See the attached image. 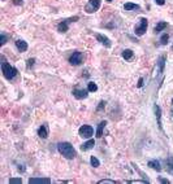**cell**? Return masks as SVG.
<instances>
[{
  "label": "cell",
  "mask_w": 173,
  "mask_h": 184,
  "mask_svg": "<svg viewBox=\"0 0 173 184\" xmlns=\"http://www.w3.org/2000/svg\"><path fill=\"white\" fill-rule=\"evenodd\" d=\"M57 151L61 153V154L65 157L67 160H73L76 157V149L73 148V145L68 141H63V143H59L57 144Z\"/></svg>",
  "instance_id": "cell-1"
},
{
  "label": "cell",
  "mask_w": 173,
  "mask_h": 184,
  "mask_svg": "<svg viewBox=\"0 0 173 184\" xmlns=\"http://www.w3.org/2000/svg\"><path fill=\"white\" fill-rule=\"evenodd\" d=\"M2 71H3V75L5 79L8 81H11V79H13V78L17 75V69L15 66H12L11 64H8V62H4L2 64Z\"/></svg>",
  "instance_id": "cell-2"
},
{
  "label": "cell",
  "mask_w": 173,
  "mask_h": 184,
  "mask_svg": "<svg viewBox=\"0 0 173 184\" xmlns=\"http://www.w3.org/2000/svg\"><path fill=\"white\" fill-rule=\"evenodd\" d=\"M147 26H149L147 18H141L139 24H138L135 26V29H134V34L138 35V36H142V35H145V33L147 31Z\"/></svg>",
  "instance_id": "cell-3"
},
{
  "label": "cell",
  "mask_w": 173,
  "mask_h": 184,
  "mask_svg": "<svg viewBox=\"0 0 173 184\" xmlns=\"http://www.w3.org/2000/svg\"><path fill=\"white\" fill-rule=\"evenodd\" d=\"M78 134H80V136H82V138L90 139V138L93 136V134H94V128H93L91 126H89V125H83V126L80 127Z\"/></svg>",
  "instance_id": "cell-4"
},
{
  "label": "cell",
  "mask_w": 173,
  "mask_h": 184,
  "mask_svg": "<svg viewBox=\"0 0 173 184\" xmlns=\"http://www.w3.org/2000/svg\"><path fill=\"white\" fill-rule=\"evenodd\" d=\"M100 4H102V0H89L87 5H86V8H85L86 13H94V12H96L99 8H100Z\"/></svg>",
  "instance_id": "cell-5"
},
{
  "label": "cell",
  "mask_w": 173,
  "mask_h": 184,
  "mask_svg": "<svg viewBox=\"0 0 173 184\" xmlns=\"http://www.w3.org/2000/svg\"><path fill=\"white\" fill-rule=\"evenodd\" d=\"M80 17L78 16H74V17H72V18H69V20H65V21H63V22H60L57 25V31L59 33H67L68 31V29H69V22H74V21H78Z\"/></svg>",
  "instance_id": "cell-6"
},
{
  "label": "cell",
  "mask_w": 173,
  "mask_h": 184,
  "mask_svg": "<svg viewBox=\"0 0 173 184\" xmlns=\"http://www.w3.org/2000/svg\"><path fill=\"white\" fill-rule=\"evenodd\" d=\"M82 60H83L82 52L76 51V52H73V55L69 57V62H70L72 65H74V66H78V65L82 64Z\"/></svg>",
  "instance_id": "cell-7"
},
{
  "label": "cell",
  "mask_w": 173,
  "mask_h": 184,
  "mask_svg": "<svg viewBox=\"0 0 173 184\" xmlns=\"http://www.w3.org/2000/svg\"><path fill=\"white\" fill-rule=\"evenodd\" d=\"M87 92L89 90H82V88H74L73 90V96H74L76 99H78V100H82V99H86L87 97Z\"/></svg>",
  "instance_id": "cell-8"
},
{
  "label": "cell",
  "mask_w": 173,
  "mask_h": 184,
  "mask_svg": "<svg viewBox=\"0 0 173 184\" xmlns=\"http://www.w3.org/2000/svg\"><path fill=\"white\" fill-rule=\"evenodd\" d=\"M94 145H95V140H94V139H89L87 141H85V143L81 145V151H82V152H87V151H90V149H93Z\"/></svg>",
  "instance_id": "cell-9"
},
{
  "label": "cell",
  "mask_w": 173,
  "mask_h": 184,
  "mask_svg": "<svg viewBox=\"0 0 173 184\" xmlns=\"http://www.w3.org/2000/svg\"><path fill=\"white\" fill-rule=\"evenodd\" d=\"M96 39H98V42H100L103 46L104 47H107V48H109L111 46H112V43H111V40L108 39L106 35H102V34H96Z\"/></svg>",
  "instance_id": "cell-10"
},
{
  "label": "cell",
  "mask_w": 173,
  "mask_h": 184,
  "mask_svg": "<svg viewBox=\"0 0 173 184\" xmlns=\"http://www.w3.org/2000/svg\"><path fill=\"white\" fill-rule=\"evenodd\" d=\"M154 112H155V116L158 118V125H159V128L163 130V126H162V109H160L159 105L155 104L154 105Z\"/></svg>",
  "instance_id": "cell-11"
},
{
  "label": "cell",
  "mask_w": 173,
  "mask_h": 184,
  "mask_svg": "<svg viewBox=\"0 0 173 184\" xmlns=\"http://www.w3.org/2000/svg\"><path fill=\"white\" fill-rule=\"evenodd\" d=\"M16 47L17 49L20 52H26L28 51V43L22 40V39H18V40H16Z\"/></svg>",
  "instance_id": "cell-12"
},
{
  "label": "cell",
  "mask_w": 173,
  "mask_h": 184,
  "mask_svg": "<svg viewBox=\"0 0 173 184\" xmlns=\"http://www.w3.org/2000/svg\"><path fill=\"white\" fill-rule=\"evenodd\" d=\"M38 135H39V138H42V139H47V138H48V130H47L46 125H42L39 127V130H38Z\"/></svg>",
  "instance_id": "cell-13"
},
{
  "label": "cell",
  "mask_w": 173,
  "mask_h": 184,
  "mask_svg": "<svg viewBox=\"0 0 173 184\" xmlns=\"http://www.w3.org/2000/svg\"><path fill=\"white\" fill-rule=\"evenodd\" d=\"M165 60H167L165 56H160V57H159V61H158V65H159V74H163V73H164V68H165Z\"/></svg>",
  "instance_id": "cell-14"
},
{
  "label": "cell",
  "mask_w": 173,
  "mask_h": 184,
  "mask_svg": "<svg viewBox=\"0 0 173 184\" xmlns=\"http://www.w3.org/2000/svg\"><path fill=\"white\" fill-rule=\"evenodd\" d=\"M29 183H46V184H50L51 179L50 178H30Z\"/></svg>",
  "instance_id": "cell-15"
},
{
  "label": "cell",
  "mask_w": 173,
  "mask_h": 184,
  "mask_svg": "<svg viewBox=\"0 0 173 184\" xmlns=\"http://www.w3.org/2000/svg\"><path fill=\"white\" fill-rule=\"evenodd\" d=\"M149 167L156 170V171H162V166H160V162L156 160H151L149 161Z\"/></svg>",
  "instance_id": "cell-16"
},
{
  "label": "cell",
  "mask_w": 173,
  "mask_h": 184,
  "mask_svg": "<svg viewBox=\"0 0 173 184\" xmlns=\"http://www.w3.org/2000/svg\"><path fill=\"white\" fill-rule=\"evenodd\" d=\"M106 125H107V122H106V121H103V122H100V123L98 125V130H96V138H102V136H103V130H104Z\"/></svg>",
  "instance_id": "cell-17"
},
{
  "label": "cell",
  "mask_w": 173,
  "mask_h": 184,
  "mask_svg": "<svg viewBox=\"0 0 173 184\" xmlns=\"http://www.w3.org/2000/svg\"><path fill=\"white\" fill-rule=\"evenodd\" d=\"M165 163H167V171L171 175H173V157H168Z\"/></svg>",
  "instance_id": "cell-18"
},
{
  "label": "cell",
  "mask_w": 173,
  "mask_h": 184,
  "mask_svg": "<svg viewBox=\"0 0 173 184\" xmlns=\"http://www.w3.org/2000/svg\"><path fill=\"white\" fill-rule=\"evenodd\" d=\"M167 26H168V24H167V22H164V21H163V22H159V24H158L156 26H155L154 31H155V33L158 34V33H160V31H163V30L165 29Z\"/></svg>",
  "instance_id": "cell-19"
},
{
  "label": "cell",
  "mask_w": 173,
  "mask_h": 184,
  "mask_svg": "<svg viewBox=\"0 0 173 184\" xmlns=\"http://www.w3.org/2000/svg\"><path fill=\"white\" fill-rule=\"evenodd\" d=\"M124 9L125 11H135V9H139V5H138V4H133V3H126L124 5Z\"/></svg>",
  "instance_id": "cell-20"
},
{
  "label": "cell",
  "mask_w": 173,
  "mask_h": 184,
  "mask_svg": "<svg viewBox=\"0 0 173 184\" xmlns=\"http://www.w3.org/2000/svg\"><path fill=\"white\" fill-rule=\"evenodd\" d=\"M133 56H134V53H133V51L132 49H125L124 52H122V57L125 59V60H132L133 59Z\"/></svg>",
  "instance_id": "cell-21"
},
{
  "label": "cell",
  "mask_w": 173,
  "mask_h": 184,
  "mask_svg": "<svg viewBox=\"0 0 173 184\" xmlns=\"http://www.w3.org/2000/svg\"><path fill=\"white\" fill-rule=\"evenodd\" d=\"M87 90H89V92H96V91H98V86H96V83H94V82H89V83H87Z\"/></svg>",
  "instance_id": "cell-22"
},
{
  "label": "cell",
  "mask_w": 173,
  "mask_h": 184,
  "mask_svg": "<svg viewBox=\"0 0 173 184\" xmlns=\"http://www.w3.org/2000/svg\"><path fill=\"white\" fill-rule=\"evenodd\" d=\"M90 163H91L93 167H99V166H100L99 160L96 158V157H94V156H91V158H90Z\"/></svg>",
  "instance_id": "cell-23"
},
{
  "label": "cell",
  "mask_w": 173,
  "mask_h": 184,
  "mask_svg": "<svg viewBox=\"0 0 173 184\" xmlns=\"http://www.w3.org/2000/svg\"><path fill=\"white\" fill-rule=\"evenodd\" d=\"M168 40H169V35L168 34H163L162 35V38H160V44H163V46H165Z\"/></svg>",
  "instance_id": "cell-24"
},
{
  "label": "cell",
  "mask_w": 173,
  "mask_h": 184,
  "mask_svg": "<svg viewBox=\"0 0 173 184\" xmlns=\"http://www.w3.org/2000/svg\"><path fill=\"white\" fill-rule=\"evenodd\" d=\"M115 180H109V179H102L99 180V184H115Z\"/></svg>",
  "instance_id": "cell-25"
},
{
  "label": "cell",
  "mask_w": 173,
  "mask_h": 184,
  "mask_svg": "<svg viewBox=\"0 0 173 184\" xmlns=\"http://www.w3.org/2000/svg\"><path fill=\"white\" fill-rule=\"evenodd\" d=\"M9 183L20 184V183H22V179H21V178H12V179H9Z\"/></svg>",
  "instance_id": "cell-26"
},
{
  "label": "cell",
  "mask_w": 173,
  "mask_h": 184,
  "mask_svg": "<svg viewBox=\"0 0 173 184\" xmlns=\"http://www.w3.org/2000/svg\"><path fill=\"white\" fill-rule=\"evenodd\" d=\"M7 40H8V38L5 36V35H4V34L0 35V46H4L7 43Z\"/></svg>",
  "instance_id": "cell-27"
},
{
  "label": "cell",
  "mask_w": 173,
  "mask_h": 184,
  "mask_svg": "<svg viewBox=\"0 0 173 184\" xmlns=\"http://www.w3.org/2000/svg\"><path fill=\"white\" fill-rule=\"evenodd\" d=\"M34 62H35V59H29L28 60V64H26V66H28V69H30L34 65Z\"/></svg>",
  "instance_id": "cell-28"
},
{
  "label": "cell",
  "mask_w": 173,
  "mask_h": 184,
  "mask_svg": "<svg viewBox=\"0 0 173 184\" xmlns=\"http://www.w3.org/2000/svg\"><path fill=\"white\" fill-rule=\"evenodd\" d=\"M104 106H106V101H100V103H99V106L96 108V110H98V112H100Z\"/></svg>",
  "instance_id": "cell-29"
},
{
  "label": "cell",
  "mask_w": 173,
  "mask_h": 184,
  "mask_svg": "<svg viewBox=\"0 0 173 184\" xmlns=\"http://www.w3.org/2000/svg\"><path fill=\"white\" fill-rule=\"evenodd\" d=\"M155 3H156L158 5H164V4H165V0H155Z\"/></svg>",
  "instance_id": "cell-30"
},
{
  "label": "cell",
  "mask_w": 173,
  "mask_h": 184,
  "mask_svg": "<svg viewBox=\"0 0 173 184\" xmlns=\"http://www.w3.org/2000/svg\"><path fill=\"white\" fill-rule=\"evenodd\" d=\"M13 4H16V5H22L24 2L22 0H13Z\"/></svg>",
  "instance_id": "cell-31"
},
{
  "label": "cell",
  "mask_w": 173,
  "mask_h": 184,
  "mask_svg": "<svg viewBox=\"0 0 173 184\" xmlns=\"http://www.w3.org/2000/svg\"><path fill=\"white\" fill-rule=\"evenodd\" d=\"M160 182L163 184H169V180H168V179H164V178H160Z\"/></svg>",
  "instance_id": "cell-32"
},
{
  "label": "cell",
  "mask_w": 173,
  "mask_h": 184,
  "mask_svg": "<svg viewBox=\"0 0 173 184\" xmlns=\"http://www.w3.org/2000/svg\"><path fill=\"white\" fill-rule=\"evenodd\" d=\"M142 86H143V78H139V81H138V87L141 88Z\"/></svg>",
  "instance_id": "cell-33"
},
{
  "label": "cell",
  "mask_w": 173,
  "mask_h": 184,
  "mask_svg": "<svg viewBox=\"0 0 173 184\" xmlns=\"http://www.w3.org/2000/svg\"><path fill=\"white\" fill-rule=\"evenodd\" d=\"M18 171H21V173H24V171H25V167H24V166H21V165L18 166Z\"/></svg>",
  "instance_id": "cell-34"
},
{
  "label": "cell",
  "mask_w": 173,
  "mask_h": 184,
  "mask_svg": "<svg viewBox=\"0 0 173 184\" xmlns=\"http://www.w3.org/2000/svg\"><path fill=\"white\" fill-rule=\"evenodd\" d=\"M107 2H108V3H111V2H112V0H107Z\"/></svg>",
  "instance_id": "cell-35"
},
{
  "label": "cell",
  "mask_w": 173,
  "mask_h": 184,
  "mask_svg": "<svg viewBox=\"0 0 173 184\" xmlns=\"http://www.w3.org/2000/svg\"><path fill=\"white\" fill-rule=\"evenodd\" d=\"M172 105H173V99H172Z\"/></svg>",
  "instance_id": "cell-36"
},
{
  "label": "cell",
  "mask_w": 173,
  "mask_h": 184,
  "mask_svg": "<svg viewBox=\"0 0 173 184\" xmlns=\"http://www.w3.org/2000/svg\"><path fill=\"white\" fill-rule=\"evenodd\" d=\"M172 49H173V46H172Z\"/></svg>",
  "instance_id": "cell-37"
},
{
  "label": "cell",
  "mask_w": 173,
  "mask_h": 184,
  "mask_svg": "<svg viewBox=\"0 0 173 184\" xmlns=\"http://www.w3.org/2000/svg\"><path fill=\"white\" fill-rule=\"evenodd\" d=\"M172 114H173V112H172Z\"/></svg>",
  "instance_id": "cell-38"
}]
</instances>
